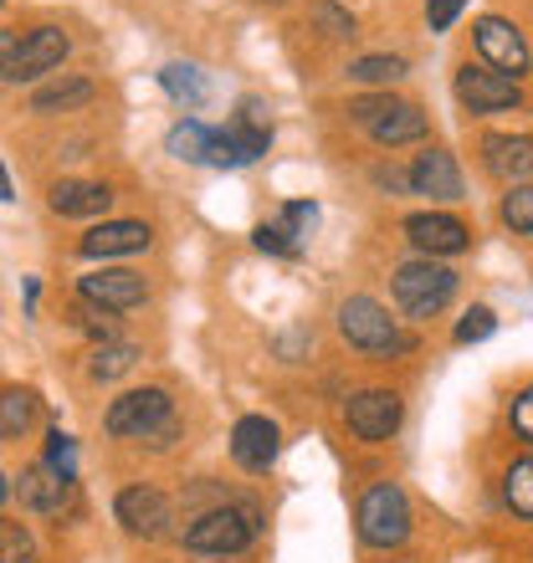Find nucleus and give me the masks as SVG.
<instances>
[{"label": "nucleus", "instance_id": "obj_1", "mask_svg": "<svg viewBox=\"0 0 533 563\" xmlns=\"http://www.w3.org/2000/svg\"><path fill=\"white\" fill-rule=\"evenodd\" d=\"M339 333L355 343L359 354H374V358L411 354V339L400 333V323L390 318V308L385 302H374V297H344L339 302Z\"/></svg>", "mask_w": 533, "mask_h": 563}, {"label": "nucleus", "instance_id": "obj_2", "mask_svg": "<svg viewBox=\"0 0 533 563\" xmlns=\"http://www.w3.org/2000/svg\"><path fill=\"white\" fill-rule=\"evenodd\" d=\"M257 533H262V512H257L252 503H241V507H210V512L191 518V528L180 538H185L191 553H216V559H226V553L252 549Z\"/></svg>", "mask_w": 533, "mask_h": 563}, {"label": "nucleus", "instance_id": "obj_3", "mask_svg": "<svg viewBox=\"0 0 533 563\" xmlns=\"http://www.w3.org/2000/svg\"><path fill=\"white\" fill-rule=\"evenodd\" d=\"M452 297H457V272L442 267L436 256H421V262L395 267V302L415 323H421V318H436Z\"/></svg>", "mask_w": 533, "mask_h": 563}, {"label": "nucleus", "instance_id": "obj_4", "mask_svg": "<svg viewBox=\"0 0 533 563\" xmlns=\"http://www.w3.org/2000/svg\"><path fill=\"white\" fill-rule=\"evenodd\" d=\"M359 543H370V549H400L405 538H411V503H405V492L395 482H374L365 497H359Z\"/></svg>", "mask_w": 533, "mask_h": 563}, {"label": "nucleus", "instance_id": "obj_5", "mask_svg": "<svg viewBox=\"0 0 533 563\" xmlns=\"http://www.w3.org/2000/svg\"><path fill=\"white\" fill-rule=\"evenodd\" d=\"M472 42H477V52H482V67H492V73L513 77V82H523V77L533 73L523 31L513 26V21H503V15H482L472 26Z\"/></svg>", "mask_w": 533, "mask_h": 563}, {"label": "nucleus", "instance_id": "obj_6", "mask_svg": "<svg viewBox=\"0 0 533 563\" xmlns=\"http://www.w3.org/2000/svg\"><path fill=\"white\" fill-rule=\"evenodd\" d=\"M170 416H175L170 389L144 385V389H129V395H119V400L108 405L104 430H108V435H119V441H123V435H139V441H144L149 430H160Z\"/></svg>", "mask_w": 533, "mask_h": 563}, {"label": "nucleus", "instance_id": "obj_7", "mask_svg": "<svg viewBox=\"0 0 533 563\" xmlns=\"http://www.w3.org/2000/svg\"><path fill=\"white\" fill-rule=\"evenodd\" d=\"M67 31L62 26H31L21 31V46H15L11 67H6V82H36V77L57 73L62 62H67Z\"/></svg>", "mask_w": 533, "mask_h": 563}, {"label": "nucleus", "instance_id": "obj_8", "mask_svg": "<svg viewBox=\"0 0 533 563\" xmlns=\"http://www.w3.org/2000/svg\"><path fill=\"white\" fill-rule=\"evenodd\" d=\"M344 420H349V430H355L359 441L380 445L400 430L405 405H400L395 389H359V395H349V405H344Z\"/></svg>", "mask_w": 533, "mask_h": 563}, {"label": "nucleus", "instance_id": "obj_9", "mask_svg": "<svg viewBox=\"0 0 533 563\" xmlns=\"http://www.w3.org/2000/svg\"><path fill=\"white\" fill-rule=\"evenodd\" d=\"M457 98L467 113H508V108H523V88L513 77L492 73V67H457Z\"/></svg>", "mask_w": 533, "mask_h": 563}, {"label": "nucleus", "instance_id": "obj_10", "mask_svg": "<svg viewBox=\"0 0 533 563\" xmlns=\"http://www.w3.org/2000/svg\"><path fill=\"white\" fill-rule=\"evenodd\" d=\"M77 297L83 302H98L108 312H129V308H144L149 302V282L129 267H98L88 277H77Z\"/></svg>", "mask_w": 533, "mask_h": 563}, {"label": "nucleus", "instance_id": "obj_11", "mask_svg": "<svg viewBox=\"0 0 533 563\" xmlns=\"http://www.w3.org/2000/svg\"><path fill=\"white\" fill-rule=\"evenodd\" d=\"M278 451H282L278 420H266V416H241L237 420V430H231V461H237L241 472L266 476L272 466H278Z\"/></svg>", "mask_w": 533, "mask_h": 563}, {"label": "nucleus", "instance_id": "obj_12", "mask_svg": "<svg viewBox=\"0 0 533 563\" xmlns=\"http://www.w3.org/2000/svg\"><path fill=\"white\" fill-rule=\"evenodd\" d=\"M113 518L129 528L133 538H164L170 533V497L160 487H123L113 497Z\"/></svg>", "mask_w": 533, "mask_h": 563}, {"label": "nucleus", "instance_id": "obj_13", "mask_svg": "<svg viewBox=\"0 0 533 563\" xmlns=\"http://www.w3.org/2000/svg\"><path fill=\"white\" fill-rule=\"evenodd\" d=\"M405 236L421 256H457L472 246V231L457 221V216H442V210H421V216H405Z\"/></svg>", "mask_w": 533, "mask_h": 563}, {"label": "nucleus", "instance_id": "obj_14", "mask_svg": "<svg viewBox=\"0 0 533 563\" xmlns=\"http://www.w3.org/2000/svg\"><path fill=\"white\" fill-rule=\"evenodd\" d=\"M405 185H411V195H426V200H461V169L446 148L415 154V164L405 169Z\"/></svg>", "mask_w": 533, "mask_h": 563}, {"label": "nucleus", "instance_id": "obj_15", "mask_svg": "<svg viewBox=\"0 0 533 563\" xmlns=\"http://www.w3.org/2000/svg\"><path fill=\"white\" fill-rule=\"evenodd\" d=\"M149 241H154V231H149L144 221H104L77 241V252L88 256V262H108V256L149 252Z\"/></svg>", "mask_w": 533, "mask_h": 563}, {"label": "nucleus", "instance_id": "obj_16", "mask_svg": "<svg viewBox=\"0 0 533 563\" xmlns=\"http://www.w3.org/2000/svg\"><path fill=\"white\" fill-rule=\"evenodd\" d=\"M482 169L503 185H523L533 175V139L523 134H492L482 139Z\"/></svg>", "mask_w": 533, "mask_h": 563}, {"label": "nucleus", "instance_id": "obj_17", "mask_svg": "<svg viewBox=\"0 0 533 563\" xmlns=\"http://www.w3.org/2000/svg\"><path fill=\"white\" fill-rule=\"evenodd\" d=\"M46 206L57 216H104L113 206V190L98 185V179H57L52 195H46Z\"/></svg>", "mask_w": 533, "mask_h": 563}, {"label": "nucleus", "instance_id": "obj_18", "mask_svg": "<svg viewBox=\"0 0 533 563\" xmlns=\"http://www.w3.org/2000/svg\"><path fill=\"white\" fill-rule=\"evenodd\" d=\"M67 492H73V482H62L46 461L26 466V472H21V482H15V497H21V507H31V512H62Z\"/></svg>", "mask_w": 533, "mask_h": 563}, {"label": "nucleus", "instance_id": "obj_19", "mask_svg": "<svg viewBox=\"0 0 533 563\" xmlns=\"http://www.w3.org/2000/svg\"><path fill=\"white\" fill-rule=\"evenodd\" d=\"M370 129V139L380 148H400V144H415V139H426V113L415 103H390L385 113L374 123H365Z\"/></svg>", "mask_w": 533, "mask_h": 563}, {"label": "nucleus", "instance_id": "obj_20", "mask_svg": "<svg viewBox=\"0 0 533 563\" xmlns=\"http://www.w3.org/2000/svg\"><path fill=\"white\" fill-rule=\"evenodd\" d=\"M272 134H257V129H216L210 134V164H221V169H241V164H252L266 154Z\"/></svg>", "mask_w": 533, "mask_h": 563}, {"label": "nucleus", "instance_id": "obj_21", "mask_svg": "<svg viewBox=\"0 0 533 563\" xmlns=\"http://www.w3.org/2000/svg\"><path fill=\"white\" fill-rule=\"evenodd\" d=\"M93 92H98L93 77L67 73V77H57V82H46V88L31 92V113H67V108L93 103Z\"/></svg>", "mask_w": 533, "mask_h": 563}, {"label": "nucleus", "instance_id": "obj_22", "mask_svg": "<svg viewBox=\"0 0 533 563\" xmlns=\"http://www.w3.org/2000/svg\"><path fill=\"white\" fill-rule=\"evenodd\" d=\"M133 364H139V349H133V343L108 339V343H98V349H93L88 374L98 379V385H108V379H123V374H129Z\"/></svg>", "mask_w": 533, "mask_h": 563}, {"label": "nucleus", "instance_id": "obj_23", "mask_svg": "<svg viewBox=\"0 0 533 563\" xmlns=\"http://www.w3.org/2000/svg\"><path fill=\"white\" fill-rule=\"evenodd\" d=\"M164 148H170L175 159H185V164H210V129L206 123H195V119H185V123L170 129Z\"/></svg>", "mask_w": 533, "mask_h": 563}, {"label": "nucleus", "instance_id": "obj_24", "mask_svg": "<svg viewBox=\"0 0 533 563\" xmlns=\"http://www.w3.org/2000/svg\"><path fill=\"white\" fill-rule=\"evenodd\" d=\"M160 82H164V92L175 98V103H185V108H200L206 103V77L195 73L191 62H170L160 73Z\"/></svg>", "mask_w": 533, "mask_h": 563}, {"label": "nucleus", "instance_id": "obj_25", "mask_svg": "<svg viewBox=\"0 0 533 563\" xmlns=\"http://www.w3.org/2000/svg\"><path fill=\"white\" fill-rule=\"evenodd\" d=\"M36 426V395L31 389H0V435H26Z\"/></svg>", "mask_w": 533, "mask_h": 563}, {"label": "nucleus", "instance_id": "obj_26", "mask_svg": "<svg viewBox=\"0 0 533 563\" xmlns=\"http://www.w3.org/2000/svg\"><path fill=\"white\" fill-rule=\"evenodd\" d=\"M405 73H411L405 57H359V62H349V82H365V88H390V82H400Z\"/></svg>", "mask_w": 533, "mask_h": 563}, {"label": "nucleus", "instance_id": "obj_27", "mask_svg": "<svg viewBox=\"0 0 533 563\" xmlns=\"http://www.w3.org/2000/svg\"><path fill=\"white\" fill-rule=\"evenodd\" d=\"M503 497H508V507H513L519 518L533 522V461H513V466H508Z\"/></svg>", "mask_w": 533, "mask_h": 563}, {"label": "nucleus", "instance_id": "obj_28", "mask_svg": "<svg viewBox=\"0 0 533 563\" xmlns=\"http://www.w3.org/2000/svg\"><path fill=\"white\" fill-rule=\"evenodd\" d=\"M508 231H519V236H533V185H508L503 206H498Z\"/></svg>", "mask_w": 533, "mask_h": 563}, {"label": "nucleus", "instance_id": "obj_29", "mask_svg": "<svg viewBox=\"0 0 533 563\" xmlns=\"http://www.w3.org/2000/svg\"><path fill=\"white\" fill-rule=\"evenodd\" d=\"M0 563H36V538L26 522L0 518Z\"/></svg>", "mask_w": 533, "mask_h": 563}, {"label": "nucleus", "instance_id": "obj_30", "mask_svg": "<svg viewBox=\"0 0 533 563\" xmlns=\"http://www.w3.org/2000/svg\"><path fill=\"white\" fill-rule=\"evenodd\" d=\"M46 466H52L62 482H77V445L67 430H52V435H46Z\"/></svg>", "mask_w": 533, "mask_h": 563}, {"label": "nucleus", "instance_id": "obj_31", "mask_svg": "<svg viewBox=\"0 0 533 563\" xmlns=\"http://www.w3.org/2000/svg\"><path fill=\"white\" fill-rule=\"evenodd\" d=\"M73 323L83 328V333H93L98 343H108L113 333H119V318H113L108 308H98V302H77V308H73Z\"/></svg>", "mask_w": 533, "mask_h": 563}, {"label": "nucleus", "instance_id": "obj_32", "mask_svg": "<svg viewBox=\"0 0 533 563\" xmlns=\"http://www.w3.org/2000/svg\"><path fill=\"white\" fill-rule=\"evenodd\" d=\"M257 252L272 256H297V236L287 225H257Z\"/></svg>", "mask_w": 533, "mask_h": 563}, {"label": "nucleus", "instance_id": "obj_33", "mask_svg": "<svg viewBox=\"0 0 533 563\" xmlns=\"http://www.w3.org/2000/svg\"><path fill=\"white\" fill-rule=\"evenodd\" d=\"M498 328V318H492V308H467V318L457 323V343H482Z\"/></svg>", "mask_w": 533, "mask_h": 563}, {"label": "nucleus", "instance_id": "obj_34", "mask_svg": "<svg viewBox=\"0 0 533 563\" xmlns=\"http://www.w3.org/2000/svg\"><path fill=\"white\" fill-rule=\"evenodd\" d=\"M313 21L324 26V36H355V15H344L334 0H318V5H313Z\"/></svg>", "mask_w": 533, "mask_h": 563}, {"label": "nucleus", "instance_id": "obj_35", "mask_svg": "<svg viewBox=\"0 0 533 563\" xmlns=\"http://www.w3.org/2000/svg\"><path fill=\"white\" fill-rule=\"evenodd\" d=\"M508 426H513V435H519V441L533 445V385L523 389L519 400H513V410H508Z\"/></svg>", "mask_w": 533, "mask_h": 563}, {"label": "nucleus", "instance_id": "obj_36", "mask_svg": "<svg viewBox=\"0 0 533 563\" xmlns=\"http://www.w3.org/2000/svg\"><path fill=\"white\" fill-rule=\"evenodd\" d=\"M282 225H287V231H293L297 241L308 236L313 225H318V206H303V200H293V206L282 210Z\"/></svg>", "mask_w": 533, "mask_h": 563}, {"label": "nucleus", "instance_id": "obj_37", "mask_svg": "<svg viewBox=\"0 0 533 563\" xmlns=\"http://www.w3.org/2000/svg\"><path fill=\"white\" fill-rule=\"evenodd\" d=\"M467 5H472V0H431V5H426L431 31H452V21H457Z\"/></svg>", "mask_w": 533, "mask_h": 563}, {"label": "nucleus", "instance_id": "obj_38", "mask_svg": "<svg viewBox=\"0 0 533 563\" xmlns=\"http://www.w3.org/2000/svg\"><path fill=\"white\" fill-rule=\"evenodd\" d=\"M241 129H257V134H272V119H266V103L262 98H241Z\"/></svg>", "mask_w": 533, "mask_h": 563}, {"label": "nucleus", "instance_id": "obj_39", "mask_svg": "<svg viewBox=\"0 0 533 563\" xmlns=\"http://www.w3.org/2000/svg\"><path fill=\"white\" fill-rule=\"evenodd\" d=\"M390 103H395V98H359V103H349V113H355L359 123H374V119H380V113H385Z\"/></svg>", "mask_w": 533, "mask_h": 563}, {"label": "nucleus", "instance_id": "obj_40", "mask_svg": "<svg viewBox=\"0 0 533 563\" xmlns=\"http://www.w3.org/2000/svg\"><path fill=\"white\" fill-rule=\"evenodd\" d=\"M15 46H21V31H15V26H0V82H6V67H11Z\"/></svg>", "mask_w": 533, "mask_h": 563}, {"label": "nucleus", "instance_id": "obj_41", "mask_svg": "<svg viewBox=\"0 0 533 563\" xmlns=\"http://www.w3.org/2000/svg\"><path fill=\"white\" fill-rule=\"evenodd\" d=\"M11 200V179H6V169H0V206Z\"/></svg>", "mask_w": 533, "mask_h": 563}, {"label": "nucleus", "instance_id": "obj_42", "mask_svg": "<svg viewBox=\"0 0 533 563\" xmlns=\"http://www.w3.org/2000/svg\"><path fill=\"white\" fill-rule=\"evenodd\" d=\"M6 497H11V476L0 472V507H6Z\"/></svg>", "mask_w": 533, "mask_h": 563}, {"label": "nucleus", "instance_id": "obj_43", "mask_svg": "<svg viewBox=\"0 0 533 563\" xmlns=\"http://www.w3.org/2000/svg\"><path fill=\"white\" fill-rule=\"evenodd\" d=\"M0 5H6V0H0Z\"/></svg>", "mask_w": 533, "mask_h": 563}, {"label": "nucleus", "instance_id": "obj_44", "mask_svg": "<svg viewBox=\"0 0 533 563\" xmlns=\"http://www.w3.org/2000/svg\"><path fill=\"white\" fill-rule=\"evenodd\" d=\"M0 441H6V435H0Z\"/></svg>", "mask_w": 533, "mask_h": 563}]
</instances>
